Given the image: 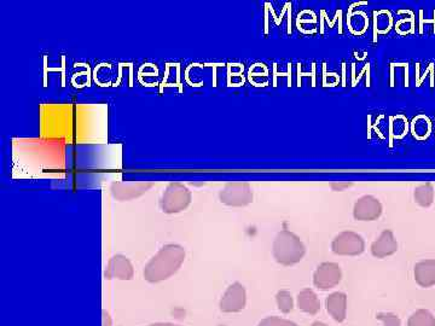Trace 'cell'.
Returning <instances> with one entry per match:
<instances>
[{
    "label": "cell",
    "mask_w": 435,
    "mask_h": 326,
    "mask_svg": "<svg viewBox=\"0 0 435 326\" xmlns=\"http://www.w3.org/2000/svg\"><path fill=\"white\" fill-rule=\"evenodd\" d=\"M185 260V250L178 244H167L156 252L145 265L144 280L149 283H160L169 280L180 268Z\"/></svg>",
    "instance_id": "cell-1"
},
{
    "label": "cell",
    "mask_w": 435,
    "mask_h": 326,
    "mask_svg": "<svg viewBox=\"0 0 435 326\" xmlns=\"http://www.w3.org/2000/svg\"><path fill=\"white\" fill-rule=\"evenodd\" d=\"M306 252L304 243L294 232L283 230L273 242V257L278 264L291 266L302 260Z\"/></svg>",
    "instance_id": "cell-2"
},
{
    "label": "cell",
    "mask_w": 435,
    "mask_h": 326,
    "mask_svg": "<svg viewBox=\"0 0 435 326\" xmlns=\"http://www.w3.org/2000/svg\"><path fill=\"white\" fill-rule=\"evenodd\" d=\"M191 203V192L184 184L172 182L166 187L161 197V209L166 214H177L187 209Z\"/></svg>",
    "instance_id": "cell-3"
},
{
    "label": "cell",
    "mask_w": 435,
    "mask_h": 326,
    "mask_svg": "<svg viewBox=\"0 0 435 326\" xmlns=\"http://www.w3.org/2000/svg\"><path fill=\"white\" fill-rule=\"evenodd\" d=\"M253 191L247 182H230L220 191L219 200L229 207H246L253 202Z\"/></svg>",
    "instance_id": "cell-4"
},
{
    "label": "cell",
    "mask_w": 435,
    "mask_h": 326,
    "mask_svg": "<svg viewBox=\"0 0 435 326\" xmlns=\"http://www.w3.org/2000/svg\"><path fill=\"white\" fill-rule=\"evenodd\" d=\"M332 252L337 255L356 257L364 252L365 242L361 234L353 231L339 233L332 243Z\"/></svg>",
    "instance_id": "cell-5"
},
{
    "label": "cell",
    "mask_w": 435,
    "mask_h": 326,
    "mask_svg": "<svg viewBox=\"0 0 435 326\" xmlns=\"http://www.w3.org/2000/svg\"><path fill=\"white\" fill-rule=\"evenodd\" d=\"M341 267L335 262H323L314 272V283L318 289L329 290L341 282Z\"/></svg>",
    "instance_id": "cell-6"
},
{
    "label": "cell",
    "mask_w": 435,
    "mask_h": 326,
    "mask_svg": "<svg viewBox=\"0 0 435 326\" xmlns=\"http://www.w3.org/2000/svg\"><path fill=\"white\" fill-rule=\"evenodd\" d=\"M246 289L244 285L236 282L226 289L220 300V309L225 313H236L244 309L246 306Z\"/></svg>",
    "instance_id": "cell-7"
},
{
    "label": "cell",
    "mask_w": 435,
    "mask_h": 326,
    "mask_svg": "<svg viewBox=\"0 0 435 326\" xmlns=\"http://www.w3.org/2000/svg\"><path fill=\"white\" fill-rule=\"evenodd\" d=\"M382 205L374 196H363L357 200L353 208L355 219L361 221H373L379 219L382 214Z\"/></svg>",
    "instance_id": "cell-8"
},
{
    "label": "cell",
    "mask_w": 435,
    "mask_h": 326,
    "mask_svg": "<svg viewBox=\"0 0 435 326\" xmlns=\"http://www.w3.org/2000/svg\"><path fill=\"white\" fill-rule=\"evenodd\" d=\"M150 187H153V184L148 182H114L110 190L114 198L119 200H131L146 194Z\"/></svg>",
    "instance_id": "cell-9"
},
{
    "label": "cell",
    "mask_w": 435,
    "mask_h": 326,
    "mask_svg": "<svg viewBox=\"0 0 435 326\" xmlns=\"http://www.w3.org/2000/svg\"><path fill=\"white\" fill-rule=\"evenodd\" d=\"M133 275V266L126 257L117 254L109 260L105 270L107 280H131Z\"/></svg>",
    "instance_id": "cell-10"
},
{
    "label": "cell",
    "mask_w": 435,
    "mask_h": 326,
    "mask_svg": "<svg viewBox=\"0 0 435 326\" xmlns=\"http://www.w3.org/2000/svg\"><path fill=\"white\" fill-rule=\"evenodd\" d=\"M397 250L398 242L391 230H384V232L379 234V237L371 244V254L379 259L391 257L395 254Z\"/></svg>",
    "instance_id": "cell-11"
},
{
    "label": "cell",
    "mask_w": 435,
    "mask_h": 326,
    "mask_svg": "<svg viewBox=\"0 0 435 326\" xmlns=\"http://www.w3.org/2000/svg\"><path fill=\"white\" fill-rule=\"evenodd\" d=\"M417 284L429 288L435 284V259H427L417 262L413 270Z\"/></svg>",
    "instance_id": "cell-12"
},
{
    "label": "cell",
    "mask_w": 435,
    "mask_h": 326,
    "mask_svg": "<svg viewBox=\"0 0 435 326\" xmlns=\"http://www.w3.org/2000/svg\"><path fill=\"white\" fill-rule=\"evenodd\" d=\"M327 309L336 322L341 323L346 319L347 296L341 291L332 293L327 298Z\"/></svg>",
    "instance_id": "cell-13"
},
{
    "label": "cell",
    "mask_w": 435,
    "mask_h": 326,
    "mask_svg": "<svg viewBox=\"0 0 435 326\" xmlns=\"http://www.w3.org/2000/svg\"><path fill=\"white\" fill-rule=\"evenodd\" d=\"M298 306L304 312L316 314L321 309V301L314 290L304 289L298 295Z\"/></svg>",
    "instance_id": "cell-14"
},
{
    "label": "cell",
    "mask_w": 435,
    "mask_h": 326,
    "mask_svg": "<svg viewBox=\"0 0 435 326\" xmlns=\"http://www.w3.org/2000/svg\"><path fill=\"white\" fill-rule=\"evenodd\" d=\"M413 198H415L417 205H421L423 208L431 207L434 202V187L432 185L431 182L422 184L415 189Z\"/></svg>",
    "instance_id": "cell-15"
},
{
    "label": "cell",
    "mask_w": 435,
    "mask_h": 326,
    "mask_svg": "<svg viewBox=\"0 0 435 326\" xmlns=\"http://www.w3.org/2000/svg\"><path fill=\"white\" fill-rule=\"evenodd\" d=\"M412 135L417 139H426L431 135V120L426 115H418L412 120Z\"/></svg>",
    "instance_id": "cell-16"
},
{
    "label": "cell",
    "mask_w": 435,
    "mask_h": 326,
    "mask_svg": "<svg viewBox=\"0 0 435 326\" xmlns=\"http://www.w3.org/2000/svg\"><path fill=\"white\" fill-rule=\"evenodd\" d=\"M407 326H435V317L427 309H418L409 318Z\"/></svg>",
    "instance_id": "cell-17"
},
{
    "label": "cell",
    "mask_w": 435,
    "mask_h": 326,
    "mask_svg": "<svg viewBox=\"0 0 435 326\" xmlns=\"http://www.w3.org/2000/svg\"><path fill=\"white\" fill-rule=\"evenodd\" d=\"M348 24H350V29H351L352 33H355L357 35H361V34L365 33V31L368 29L369 19H368L364 12L358 11V12H353V14L350 16Z\"/></svg>",
    "instance_id": "cell-18"
},
{
    "label": "cell",
    "mask_w": 435,
    "mask_h": 326,
    "mask_svg": "<svg viewBox=\"0 0 435 326\" xmlns=\"http://www.w3.org/2000/svg\"><path fill=\"white\" fill-rule=\"evenodd\" d=\"M392 24H393V19H392V15L389 11L382 10L379 12H375L376 32L381 33V34L389 33L392 28Z\"/></svg>",
    "instance_id": "cell-19"
},
{
    "label": "cell",
    "mask_w": 435,
    "mask_h": 326,
    "mask_svg": "<svg viewBox=\"0 0 435 326\" xmlns=\"http://www.w3.org/2000/svg\"><path fill=\"white\" fill-rule=\"evenodd\" d=\"M407 128H409V123H407V117H402V115L392 117L391 132H392L393 137L402 138L404 135H407Z\"/></svg>",
    "instance_id": "cell-20"
},
{
    "label": "cell",
    "mask_w": 435,
    "mask_h": 326,
    "mask_svg": "<svg viewBox=\"0 0 435 326\" xmlns=\"http://www.w3.org/2000/svg\"><path fill=\"white\" fill-rule=\"evenodd\" d=\"M277 306L280 308V311L283 313H290L293 311L294 307V301H293V296L289 291L287 290H281L278 291L276 295Z\"/></svg>",
    "instance_id": "cell-21"
},
{
    "label": "cell",
    "mask_w": 435,
    "mask_h": 326,
    "mask_svg": "<svg viewBox=\"0 0 435 326\" xmlns=\"http://www.w3.org/2000/svg\"><path fill=\"white\" fill-rule=\"evenodd\" d=\"M257 326H299L295 323L290 322L288 319L280 317H267L262 319Z\"/></svg>",
    "instance_id": "cell-22"
},
{
    "label": "cell",
    "mask_w": 435,
    "mask_h": 326,
    "mask_svg": "<svg viewBox=\"0 0 435 326\" xmlns=\"http://www.w3.org/2000/svg\"><path fill=\"white\" fill-rule=\"evenodd\" d=\"M376 318L384 323V326H402L400 318L394 313H379Z\"/></svg>",
    "instance_id": "cell-23"
},
{
    "label": "cell",
    "mask_w": 435,
    "mask_h": 326,
    "mask_svg": "<svg viewBox=\"0 0 435 326\" xmlns=\"http://www.w3.org/2000/svg\"><path fill=\"white\" fill-rule=\"evenodd\" d=\"M352 185H353L352 182H335V184H332V189L334 191H342L343 189L351 187Z\"/></svg>",
    "instance_id": "cell-24"
},
{
    "label": "cell",
    "mask_w": 435,
    "mask_h": 326,
    "mask_svg": "<svg viewBox=\"0 0 435 326\" xmlns=\"http://www.w3.org/2000/svg\"><path fill=\"white\" fill-rule=\"evenodd\" d=\"M102 316H103V324L102 326H112V318L109 316L108 313L105 311H102Z\"/></svg>",
    "instance_id": "cell-25"
},
{
    "label": "cell",
    "mask_w": 435,
    "mask_h": 326,
    "mask_svg": "<svg viewBox=\"0 0 435 326\" xmlns=\"http://www.w3.org/2000/svg\"><path fill=\"white\" fill-rule=\"evenodd\" d=\"M148 326H182L177 325V324H172V323H155V324H150Z\"/></svg>",
    "instance_id": "cell-26"
},
{
    "label": "cell",
    "mask_w": 435,
    "mask_h": 326,
    "mask_svg": "<svg viewBox=\"0 0 435 326\" xmlns=\"http://www.w3.org/2000/svg\"><path fill=\"white\" fill-rule=\"evenodd\" d=\"M312 326H327V324H324V323L316 322L312 324Z\"/></svg>",
    "instance_id": "cell-27"
}]
</instances>
